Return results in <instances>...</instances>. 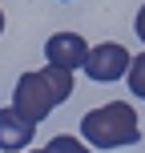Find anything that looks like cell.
<instances>
[{
  "instance_id": "obj_1",
  "label": "cell",
  "mask_w": 145,
  "mask_h": 153,
  "mask_svg": "<svg viewBox=\"0 0 145 153\" xmlns=\"http://www.w3.org/2000/svg\"><path fill=\"white\" fill-rule=\"evenodd\" d=\"M73 97V73L61 65H48L40 73H24L12 89V109L24 113L28 121H45L57 105Z\"/></svg>"
},
{
  "instance_id": "obj_2",
  "label": "cell",
  "mask_w": 145,
  "mask_h": 153,
  "mask_svg": "<svg viewBox=\"0 0 145 153\" xmlns=\"http://www.w3.org/2000/svg\"><path fill=\"white\" fill-rule=\"evenodd\" d=\"M81 137L93 149H125L141 137V121L133 113V105L125 101H109L101 109H89L81 117Z\"/></svg>"
},
{
  "instance_id": "obj_3",
  "label": "cell",
  "mask_w": 145,
  "mask_h": 153,
  "mask_svg": "<svg viewBox=\"0 0 145 153\" xmlns=\"http://www.w3.org/2000/svg\"><path fill=\"white\" fill-rule=\"evenodd\" d=\"M133 56L125 45H117V40H105V45H93L89 48V61H85V73H89V81L97 85H109V81H121L125 73H129Z\"/></svg>"
},
{
  "instance_id": "obj_4",
  "label": "cell",
  "mask_w": 145,
  "mask_h": 153,
  "mask_svg": "<svg viewBox=\"0 0 145 153\" xmlns=\"http://www.w3.org/2000/svg\"><path fill=\"white\" fill-rule=\"evenodd\" d=\"M45 56L48 65H61V69H85V61H89V45H85V36H77V32H57V36L45 40Z\"/></svg>"
},
{
  "instance_id": "obj_5",
  "label": "cell",
  "mask_w": 145,
  "mask_h": 153,
  "mask_svg": "<svg viewBox=\"0 0 145 153\" xmlns=\"http://www.w3.org/2000/svg\"><path fill=\"white\" fill-rule=\"evenodd\" d=\"M32 133H36V121H28L24 113H16L12 105L0 109V149H8V153L28 149L32 145Z\"/></svg>"
},
{
  "instance_id": "obj_6",
  "label": "cell",
  "mask_w": 145,
  "mask_h": 153,
  "mask_svg": "<svg viewBox=\"0 0 145 153\" xmlns=\"http://www.w3.org/2000/svg\"><path fill=\"white\" fill-rule=\"evenodd\" d=\"M129 89L145 101V53H141V56H133V65H129Z\"/></svg>"
},
{
  "instance_id": "obj_7",
  "label": "cell",
  "mask_w": 145,
  "mask_h": 153,
  "mask_svg": "<svg viewBox=\"0 0 145 153\" xmlns=\"http://www.w3.org/2000/svg\"><path fill=\"white\" fill-rule=\"evenodd\" d=\"M48 149H53V153H89L81 137H53V141H48Z\"/></svg>"
},
{
  "instance_id": "obj_8",
  "label": "cell",
  "mask_w": 145,
  "mask_h": 153,
  "mask_svg": "<svg viewBox=\"0 0 145 153\" xmlns=\"http://www.w3.org/2000/svg\"><path fill=\"white\" fill-rule=\"evenodd\" d=\"M133 28H137V36H141V45H145V4L137 8V20H133Z\"/></svg>"
},
{
  "instance_id": "obj_9",
  "label": "cell",
  "mask_w": 145,
  "mask_h": 153,
  "mask_svg": "<svg viewBox=\"0 0 145 153\" xmlns=\"http://www.w3.org/2000/svg\"><path fill=\"white\" fill-rule=\"evenodd\" d=\"M0 32H4V12H0Z\"/></svg>"
},
{
  "instance_id": "obj_10",
  "label": "cell",
  "mask_w": 145,
  "mask_h": 153,
  "mask_svg": "<svg viewBox=\"0 0 145 153\" xmlns=\"http://www.w3.org/2000/svg\"><path fill=\"white\" fill-rule=\"evenodd\" d=\"M32 153H53V149H32Z\"/></svg>"
}]
</instances>
